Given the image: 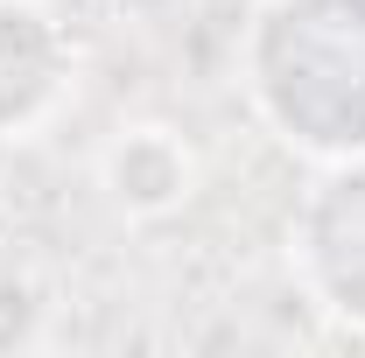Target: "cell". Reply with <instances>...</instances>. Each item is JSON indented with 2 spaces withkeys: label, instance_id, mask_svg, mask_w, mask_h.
I'll return each mask as SVG.
<instances>
[{
  "label": "cell",
  "instance_id": "1",
  "mask_svg": "<svg viewBox=\"0 0 365 358\" xmlns=\"http://www.w3.org/2000/svg\"><path fill=\"white\" fill-rule=\"evenodd\" d=\"M182 176H190V162L162 140V127H134L113 148V197L120 204H169Z\"/></svg>",
  "mask_w": 365,
  "mask_h": 358
}]
</instances>
